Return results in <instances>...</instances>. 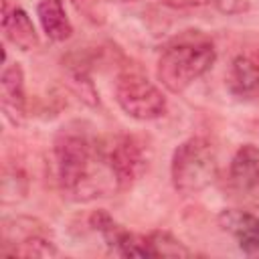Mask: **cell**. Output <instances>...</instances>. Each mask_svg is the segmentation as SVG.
<instances>
[{"instance_id":"1","label":"cell","mask_w":259,"mask_h":259,"mask_svg":"<svg viewBox=\"0 0 259 259\" xmlns=\"http://www.w3.org/2000/svg\"><path fill=\"white\" fill-rule=\"evenodd\" d=\"M53 164L61 190L75 200H91L101 196L95 170H105L99 152V138L93 136L85 123H65L53 140ZM109 174V172H107ZM111 178V176H109Z\"/></svg>"},{"instance_id":"2","label":"cell","mask_w":259,"mask_h":259,"mask_svg":"<svg viewBox=\"0 0 259 259\" xmlns=\"http://www.w3.org/2000/svg\"><path fill=\"white\" fill-rule=\"evenodd\" d=\"M214 61V40L202 30L188 28L172 36L162 47L156 63V77L166 91L180 95L200 77H204Z\"/></svg>"},{"instance_id":"3","label":"cell","mask_w":259,"mask_h":259,"mask_svg":"<svg viewBox=\"0 0 259 259\" xmlns=\"http://www.w3.org/2000/svg\"><path fill=\"white\" fill-rule=\"evenodd\" d=\"M219 174L214 144L204 136L182 140L170 158V182L182 196H196L206 190Z\"/></svg>"},{"instance_id":"4","label":"cell","mask_w":259,"mask_h":259,"mask_svg":"<svg viewBox=\"0 0 259 259\" xmlns=\"http://www.w3.org/2000/svg\"><path fill=\"white\" fill-rule=\"evenodd\" d=\"M99 152L117 192L132 190L150 166V148L134 134L99 138Z\"/></svg>"},{"instance_id":"5","label":"cell","mask_w":259,"mask_h":259,"mask_svg":"<svg viewBox=\"0 0 259 259\" xmlns=\"http://www.w3.org/2000/svg\"><path fill=\"white\" fill-rule=\"evenodd\" d=\"M113 97L119 109L136 121L160 119L168 109V101L162 89L140 69H123L117 73Z\"/></svg>"},{"instance_id":"6","label":"cell","mask_w":259,"mask_h":259,"mask_svg":"<svg viewBox=\"0 0 259 259\" xmlns=\"http://www.w3.org/2000/svg\"><path fill=\"white\" fill-rule=\"evenodd\" d=\"M217 223L227 235L235 239L243 253H259V214L245 208H223L217 217Z\"/></svg>"},{"instance_id":"7","label":"cell","mask_w":259,"mask_h":259,"mask_svg":"<svg viewBox=\"0 0 259 259\" xmlns=\"http://www.w3.org/2000/svg\"><path fill=\"white\" fill-rule=\"evenodd\" d=\"M0 105L4 115L14 123H22L26 115V91H24V71L20 63H8L0 75Z\"/></svg>"},{"instance_id":"8","label":"cell","mask_w":259,"mask_h":259,"mask_svg":"<svg viewBox=\"0 0 259 259\" xmlns=\"http://www.w3.org/2000/svg\"><path fill=\"white\" fill-rule=\"evenodd\" d=\"M2 32L10 45H14L18 51L24 53L34 51L40 45L36 26L28 16V12L20 6H8L6 0L2 6Z\"/></svg>"},{"instance_id":"9","label":"cell","mask_w":259,"mask_h":259,"mask_svg":"<svg viewBox=\"0 0 259 259\" xmlns=\"http://www.w3.org/2000/svg\"><path fill=\"white\" fill-rule=\"evenodd\" d=\"M227 89L241 99L259 95V57L251 53H239L233 57L227 71Z\"/></svg>"},{"instance_id":"10","label":"cell","mask_w":259,"mask_h":259,"mask_svg":"<svg viewBox=\"0 0 259 259\" xmlns=\"http://www.w3.org/2000/svg\"><path fill=\"white\" fill-rule=\"evenodd\" d=\"M229 182L239 192L259 188V146L243 144L235 150L229 162Z\"/></svg>"},{"instance_id":"11","label":"cell","mask_w":259,"mask_h":259,"mask_svg":"<svg viewBox=\"0 0 259 259\" xmlns=\"http://www.w3.org/2000/svg\"><path fill=\"white\" fill-rule=\"evenodd\" d=\"M63 77L69 91L87 107H99V93L89 73V59L79 57L77 53L69 55L63 61Z\"/></svg>"},{"instance_id":"12","label":"cell","mask_w":259,"mask_h":259,"mask_svg":"<svg viewBox=\"0 0 259 259\" xmlns=\"http://www.w3.org/2000/svg\"><path fill=\"white\" fill-rule=\"evenodd\" d=\"M36 16L42 32L53 42H65L73 34V24L67 16L63 0H38Z\"/></svg>"},{"instance_id":"13","label":"cell","mask_w":259,"mask_h":259,"mask_svg":"<svg viewBox=\"0 0 259 259\" xmlns=\"http://www.w3.org/2000/svg\"><path fill=\"white\" fill-rule=\"evenodd\" d=\"M2 255H8V257H38V259H47V257H57L59 255V249L55 247L53 239H51V233H34V235H28L8 247H2L0 249Z\"/></svg>"},{"instance_id":"14","label":"cell","mask_w":259,"mask_h":259,"mask_svg":"<svg viewBox=\"0 0 259 259\" xmlns=\"http://www.w3.org/2000/svg\"><path fill=\"white\" fill-rule=\"evenodd\" d=\"M34 233H49L47 225H42L38 219H32V217H6L2 221V247H8L28 235H34Z\"/></svg>"},{"instance_id":"15","label":"cell","mask_w":259,"mask_h":259,"mask_svg":"<svg viewBox=\"0 0 259 259\" xmlns=\"http://www.w3.org/2000/svg\"><path fill=\"white\" fill-rule=\"evenodd\" d=\"M148 241L154 257H190L192 251L170 231H152L148 233Z\"/></svg>"},{"instance_id":"16","label":"cell","mask_w":259,"mask_h":259,"mask_svg":"<svg viewBox=\"0 0 259 259\" xmlns=\"http://www.w3.org/2000/svg\"><path fill=\"white\" fill-rule=\"evenodd\" d=\"M28 192V178L20 168H4V178H2V202L10 204Z\"/></svg>"},{"instance_id":"17","label":"cell","mask_w":259,"mask_h":259,"mask_svg":"<svg viewBox=\"0 0 259 259\" xmlns=\"http://www.w3.org/2000/svg\"><path fill=\"white\" fill-rule=\"evenodd\" d=\"M71 4L75 6V10L85 18L89 20L91 24L95 26H101L105 22V12L101 8V4L97 0H71Z\"/></svg>"},{"instance_id":"18","label":"cell","mask_w":259,"mask_h":259,"mask_svg":"<svg viewBox=\"0 0 259 259\" xmlns=\"http://www.w3.org/2000/svg\"><path fill=\"white\" fill-rule=\"evenodd\" d=\"M208 4H212L219 12H223L227 16L245 14L251 8V2L249 0H208Z\"/></svg>"},{"instance_id":"19","label":"cell","mask_w":259,"mask_h":259,"mask_svg":"<svg viewBox=\"0 0 259 259\" xmlns=\"http://www.w3.org/2000/svg\"><path fill=\"white\" fill-rule=\"evenodd\" d=\"M160 2L174 10H190V8H200L208 4V0H160Z\"/></svg>"},{"instance_id":"20","label":"cell","mask_w":259,"mask_h":259,"mask_svg":"<svg viewBox=\"0 0 259 259\" xmlns=\"http://www.w3.org/2000/svg\"><path fill=\"white\" fill-rule=\"evenodd\" d=\"M253 130H255V134L259 136V119H255V123H253Z\"/></svg>"},{"instance_id":"21","label":"cell","mask_w":259,"mask_h":259,"mask_svg":"<svg viewBox=\"0 0 259 259\" xmlns=\"http://www.w3.org/2000/svg\"><path fill=\"white\" fill-rule=\"evenodd\" d=\"M111 2H119V4H127V2H136V0H111Z\"/></svg>"}]
</instances>
